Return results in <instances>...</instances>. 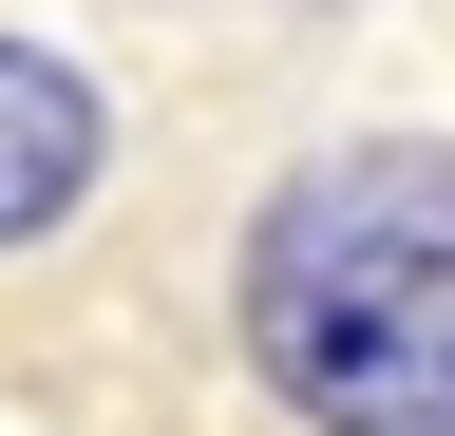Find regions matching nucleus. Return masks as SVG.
I'll use <instances>...</instances> for the list:
<instances>
[{
	"instance_id": "nucleus-1",
	"label": "nucleus",
	"mask_w": 455,
	"mask_h": 436,
	"mask_svg": "<svg viewBox=\"0 0 455 436\" xmlns=\"http://www.w3.org/2000/svg\"><path fill=\"white\" fill-rule=\"evenodd\" d=\"M247 361L304 436H455V152H304L247 228Z\"/></svg>"
},
{
	"instance_id": "nucleus-2",
	"label": "nucleus",
	"mask_w": 455,
	"mask_h": 436,
	"mask_svg": "<svg viewBox=\"0 0 455 436\" xmlns=\"http://www.w3.org/2000/svg\"><path fill=\"white\" fill-rule=\"evenodd\" d=\"M114 171V115H95V76L57 58V38H0V247H38V228H76Z\"/></svg>"
}]
</instances>
